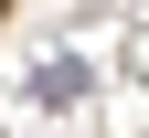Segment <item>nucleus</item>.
I'll list each match as a JSON object with an SVG mask.
<instances>
[{"mask_svg": "<svg viewBox=\"0 0 149 138\" xmlns=\"http://www.w3.org/2000/svg\"><path fill=\"white\" fill-rule=\"evenodd\" d=\"M85 85H96V74L74 64V53H53V64L32 74V96H43V106H74V96H85Z\"/></svg>", "mask_w": 149, "mask_h": 138, "instance_id": "nucleus-1", "label": "nucleus"}]
</instances>
